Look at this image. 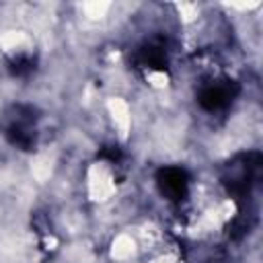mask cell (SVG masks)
<instances>
[{
	"label": "cell",
	"mask_w": 263,
	"mask_h": 263,
	"mask_svg": "<svg viewBox=\"0 0 263 263\" xmlns=\"http://www.w3.org/2000/svg\"><path fill=\"white\" fill-rule=\"evenodd\" d=\"M6 138H8L10 144H14V146H18L23 150H31L33 148V136L23 125H16V123L10 125L8 132H6Z\"/></svg>",
	"instance_id": "277c9868"
},
{
	"label": "cell",
	"mask_w": 263,
	"mask_h": 263,
	"mask_svg": "<svg viewBox=\"0 0 263 263\" xmlns=\"http://www.w3.org/2000/svg\"><path fill=\"white\" fill-rule=\"evenodd\" d=\"M138 62L146 68H152V70H166L168 68V60H166V53L160 45H144L140 51H138Z\"/></svg>",
	"instance_id": "3957f363"
},
{
	"label": "cell",
	"mask_w": 263,
	"mask_h": 263,
	"mask_svg": "<svg viewBox=\"0 0 263 263\" xmlns=\"http://www.w3.org/2000/svg\"><path fill=\"white\" fill-rule=\"evenodd\" d=\"M10 74H14V76H25V74H29L35 66H33V62L29 60V58H25V55H18L16 60H12L10 62Z\"/></svg>",
	"instance_id": "5b68a950"
},
{
	"label": "cell",
	"mask_w": 263,
	"mask_h": 263,
	"mask_svg": "<svg viewBox=\"0 0 263 263\" xmlns=\"http://www.w3.org/2000/svg\"><path fill=\"white\" fill-rule=\"evenodd\" d=\"M156 181L160 191L173 199V201H181L187 195V185H189V177L183 168L179 166H164L156 173Z\"/></svg>",
	"instance_id": "6da1fadb"
},
{
	"label": "cell",
	"mask_w": 263,
	"mask_h": 263,
	"mask_svg": "<svg viewBox=\"0 0 263 263\" xmlns=\"http://www.w3.org/2000/svg\"><path fill=\"white\" fill-rule=\"evenodd\" d=\"M99 158H105V160H111V162H117L121 158V150L117 146H105L101 152H99Z\"/></svg>",
	"instance_id": "8992f818"
},
{
	"label": "cell",
	"mask_w": 263,
	"mask_h": 263,
	"mask_svg": "<svg viewBox=\"0 0 263 263\" xmlns=\"http://www.w3.org/2000/svg\"><path fill=\"white\" fill-rule=\"evenodd\" d=\"M236 90H238V86H236L232 80H230V84H212V86L201 88L197 101H199V105H201L203 109H208V111H218V109H222V107L236 95Z\"/></svg>",
	"instance_id": "7a4b0ae2"
}]
</instances>
